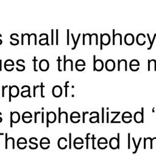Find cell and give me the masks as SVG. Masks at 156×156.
<instances>
[{"label": "cell", "mask_w": 156, "mask_h": 156, "mask_svg": "<svg viewBox=\"0 0 156 156\" xmlns=\"http://www.w3.org/2000/svg\"><path fill=\"white\" fill-rule=\"evenodd\" d=\"M53 95L56 98H59L62 95V88L59 86H55L52 90Z\"/></svg>", "instance_id": "30bf717a"}, {"label": "cell", "mask_w": 156, "mask_h": 156, "mask_svg": "<svg viewBox=\"0 0 156 156\" xmlns=\"http://www.w3.org/2000/svg\"><path fill=\"white\" fill-rule=\"evenodd\" d=\"M124 43L126 45L130 46L132 45L134 43L135 41V37L132 34H127L124 36Z\"/></svg>", "instance_id": "52a82bcc"}, {"label": "cell", "mask_w": 156, "mask_h": 156, "mask_svg": "<svg viewBox=\"0 0 156 156\" xmlns=\"http://www.w3.org/2000/svg\"><path fill=\"white\" fill-rule=\"evenodd\" d=\"M101 44H100V49H103V45L107 46L109 45L111 43V36L109 34H101Z\"/></svg>", "instance_id": "6da1fadb"}, {"label": "cell", "mask_w": 156, "mask_h": 156, "mask_svg": "<svg viewBox=\"0 0 156 156\" xmlns=\"http://www.w3.org/2000/svg\"><path fill=\"white\" fill-rule=\"evenodd\" d=\"M39 113H40V112H35V123H37V114H39Z\"/></svg>", "instance_id": "b9f144b4"}, {"label": "cell", "mask_w": 156, "mask_h": 156, "mask_svg": "<svg viewBox=\"0 0 156 156\" xmlns=\"http://www.w3.org/2000/svg\"><path fill=\"white\" fill-rule=\"evenodd\" d=\"M64 71H66V56H64Z\"/></svg>", "instance_id": "e575fe53"}, {"label": "cell", "mask_w": 156, "mask_h": 156, "mask_svg": "<svg viewBox=\"0 0 156 156\" xmlns=\"http://www.w3.org/2000/svg\"><path fill=\"white\" fill-rule=\"evenodd\" d=\"M49 62L46 59H42L39 62V68L42 71H46L49 69Z\"/></svg>", "instance_id": "7c38bea8"}, {"label": "cell", "mask_w": 156, "mask_h": 156, "mask_svg": "<svg viewBox=\"0 0 156 156\" xmlns=\"http://www.w3.org/2000/svg\"><path fill=\"white\" fill-rule=\"evenodd\" d=\"M9 86H2V97H5V90L6 88H7Z\"/></svg>", "instance_id": "f546056e"}, {"label": "cell", "mask_w": 156, "mask_h": 156, "mask_svg": "<svg viewBox=\"0 0 156 156\" xmlns=\"http://www.w3.org/2000/svg\"><path fill=\"white\" fill-rule=\"evenodd\" d=\"M155 38H156V34H154V37H153V40H152V41H151V43L150 44V45H149V47L147 48V50H150V49H151L152 48H153V45H154V41H155Z\"/></svg>", "instance_id": "4316f807"}, {"label": "cell", "mask_w": 156, "mask_h": 156, "mask_svg": "<svg viewBox=\"0 0 156 156\" xmlns=\"http://www.w3.org/2000/svg\"><path fill=\"white\" fill-rule=\"evenodd\" d=\"M124 70V71H128V62L125 59L118 60V71H120L121 70Z\"/></svg>", "instance_id": "8992f818"}, {"label": "cell", "mask_w": 156, "mask_h": 156, "mask_svg": "<svg viewBox=\"0 0 156 156\" xmlns=\"http://www.w3.org/2000/svg\"><path fill=\"white\" fill-rule=\"evenodd\" d=\"M14 61L11 59H7L5 62V66H12L14 67Z\"/></svg>", "instance_id": "cb8c5ba5"}, {"label": "cell", "mask_w": 156, "mask_h": 156, "mask_svg": "<svg viewBox=\"0 0 156 156\" xmlns=\"http://www.w3.org/2000/svg\"><path fill=\"white\" fill-rule=\"evenodd\" d=\"M5 69L7 71H11L14 70V67H12V66H5Z\"/></svg>", "instance_id": "d590c367"}, {"label": "cell", "mask_w": 156, "mask_h": 156, "mask_svg": "<svg viewBox=\"0 0 156 156\" xmlns=\"http://www.w3.org/2000/svg\"><path fill=\"white\" fill-rule=\"evenodd\" d=\"M118 138H112L110 140V146L111 147L112 149H116L117 147V146H118L119 143V134H118Z\"/></svg>", "instance_id": "ffe728a7"}, {"label": "cell", "mask_w": 156, "mask_h": 156, "mask_svg": "<svg viewBox=\"0 0 156 156\" xmlns=\"http://www.w3.org/2000/svg\"><path fill=\"white\" fill-rule=\"evenodd\" d=\"M145 39H146V36L143 33L138 34L137 36V38H136L137 43L140 46H143L145 45L146 43Z\"/></svg>", "instance_id": "4fadbf2b"}, {"label": "cell", "mask_w": 156, "mask_h": 156, "mask_svg": "<svg viewBox=\"0 0 156 156\" xmlns=\"http://www.w3.org/2000/svg\"><path fill=\"white\" fill-rule=\"evenodd\" d=\"M11 39H13L14 40H15L16 42H17L18 43H19V40H18V39H15V38H14L12 36H11Z\"/></svg>", "instance_id": "7bdbcfd3"}, {"label": "cell", "mask_w": 156, "mask_h": 156, "mask_svg": "<svg viewBox=\"0 0 156 156\" xmlns=\"http://www.w3.org/2000/svg\"><path fill=\"white\" fill-rule=\"evenodd\" d=\"M77 118H78V119L81 118V115H80L78 112H73L71 113L70 120L71 121V122L74 120V119L76 120Z\"/></svg>", "instance_id": "7402d4cb"}, {"label": "cell", "mask_w": 156, "mask_h": 156, "mask_svg": "<svg viewBox=\"0 0 156 156\" xmlns=\"http://www.w3.org/2000/svg\"><path fill=\"white\" fill-rule=\"evenodd\" d=\"M107 117H108V116H109V113H108V112L107 113ZM107 123H108V118H107Z\"/></svg>", "instance_id": "681fc988"}, {"label": "cell", "mask_w": 156, "mask_h": 156, "mask_svg": "<svg viewBox=\"0 0 156 156\" xmlns=\"http://www.w3.org/2000/svg\"><path fill=\"white\" fill-rule=\"evenodd\" d=\"M115 29H113L112 30L113 45H115L117 44H118L119 45H122V35L120 33L115 34Z\"/></svg>", "instance_id": "3957f363"}, {"label": "cell", "mask_w": 156, "mask_h": 156, "mask_svg": "<svg viewBox=\"0 0 156 156\" xmlns=\"http://www.w3.org/2000/svg\"><path fill=\"white\" fill-rule=\"evenodd\" d=\"M45 36L46 37L44 38V39H40L39 40V44L41 46H43L45 45H46L47 46H49V44L48 43V35L47 34L43 33V34H41L40 35V37H41V36Z\"/></svg>", "instance_id": "ac0fdd59"}, {"label": "cell", "mask_w": 156, "mask_h": 156, "mask_svg": "<svg viewBox=\"0 0 156 156\" xmlns=\"http://www.w3.org/2000/svg\"><path fill=\"white\" fill-rule=\"evenodd\" d=\"M32 120V115L29 112H25L22 115V120L24 123H30Z\"/></svg>", "instance_id": "5bb4252c"}, {"label": "cell", "mask_w": 156, "mask_h": 156, "mask_svg": "<svg viewBox=\"0 0 156 156\" xmlns=\"http://www.w3.org/2000/svg\"><path fill=\"white\" fill-rule=\"evenodd\" d=\"M86 45V34H83V45Z\"/></svg>", "instance_id": "ab89813d"}, {"label": "cell", "mask_w": 156, "mask_h": 156, "mask_svg": "<svg viewBox=\"0 0 156 156\" xmlns=\"http://www.w3.org/2000/svg\"><path fill=\"white\" fill-rule=\"evenodd\" d=\"M26 88L27 90L23 91L22 93H21V95H22V96L23 97V98H26V97H28V96L30 97L31 98V88H30V87L28 86H23L22 87V89H23V88Z\"/></svg>", "instance_id": "e0dca14e"}, {"label": "cell", "mask_w": 156, "mask_h": 156, "mask_svg": "<svg viewBox=\"0 0 156 156\" xmlns=\"http://www.w3.org/2000/svg\"><path fill=\"white\" fill-rule=\"evenodd\" d=\"M116 65L115 61L112 59H109L106 62L105 64V68L108 71H113L115 69Z\"/></svg>", "instance_id": "ba28073f"}, {"label": "cell", "mask_w": 156, "mask_h": 156, "mask_svg": "<svg viewBox=\"0 0 156 156\" xmlns=\"http://www.w3.org/2000/svg\"><path fill=\"white\" fill-rule=\"evenodd\" d=\"M40 86H34V95L33 96L34 97H36V88H38V87H40Z\"/></svg>", "instance_id": "74e56055"}, {"label": "cell", "mask_w": 156, "mask_h": 156, "mask_svg": "<svg viewBox=\"0 0 156 156\" xmlns=\"http://www.w3.org/2000/svg\"><path fill=\"white\" fill-rule=\"evenodd\" d=\"M41 115H42V122L41 123H44L43 122V118H44V112H41Z\"/></svg>", "instance_id": "7dc6e473"}, {"label": "cell", "mask_w": 156, "mask_h": 156, "mask_svg": "<svg viewBox=\"0 0 156 156\" xmlns=\"http://www.w3.org/2000/svg\"><path fill=\"white\" fill-rule=\"evenodd\" d=\"M69 82H70L69 81H66L65 82V97H67V96H68V95H67V94H68V93H67V92H68V91H67V89H68Z\"/></svg>", "instance_id": "1f68e13d"}, {"label": "cell", "mask_w": 156, "mask_h": 156, "mask_svg": "<svg viewBox=\"0 0 156 156\" xmlns=\"http://www.w3.org/2000/svg\"><path fill=\"white\" fill-rule=\"evenodd\" d=\"M90 121L91 123H96V122L99 123V113L97 112L96 116L91 117L90 118Z\"/></svg>", "instance_id": "603a6c76"}, {"label": "cell", "mask_w": 156, "mask_h": 156, "mask_svg": "<svg viewBox=\"0 0 156 156\" xmlns=\"http://www.w3.org/2000/svg\"><path fill=\"white\" fill-rule=\"evenodd\" d=\"M2 70V60H0V71Z\"/></svg>", "instance_id": "c3c4849f"}, {"label": "cell", "mask_w": 156, "mask_h": 156, "mask_svg": "<svg viewBox=\"0 0 156 156\" xmlns=\"http://www.w3.org/2000/svg\"><path fill=\"white\" fill-rule=\"evenodd\" d=\"M46 120H47V124L46 126L48 127V124L49 123H54V122L56 121L57 117L55 112H46Z\"/></svg>", "instance_id": "277c9868"}, {"label": "cell", "mask_w": 156, "mask_h": 156, "mask_svg": "<svg viewBox=\"0 0 156 156\" xmlns=\"http://www.w3.org/2000/svg\"><path fill=\"white\" fill-rule=\"evenodd\" d=\"M104 62L101 59H97L96 61L95 66L93 68V71H101L104 68Z\"/></svg>", "instance_id": "2e32d148"}, {"label": "cell", "mask_w": 156, "mask_h": 156, "mask_svg": "<svg viewBox=\"0 0 156 156\" xmlns=\"http://www.w3.org/2000/svg\"><path fill=\"white\" fill-rule=\"evenodd\" d=\"M20 120V115L18 112H11V126L12 128V123H18Z\"/></svg>", "instance_id": "5b68a950"}, {"label": "cell", "mask_w": 156, "mask_h": 156, "mask_svg": "<svg viewBox=\"0 0 156 156\" xmlns=\"http://www.w3.org/2000/svg\"><path fill=\"white\" fill-rule=\"evenodd\" d=\"M57 61L58 62V70H59V71H62V70L61 68V64L62 60H61L60 56H58V59H57Z\"/></svg>", "instance_id": "83f0119b"}, {"label": "cell", "mask_w": 156, "mask_h": 156, "mask_svg": "<svg viewBox=\"0 0 156 156\" xmlns=\"http://www.w3.org/2000/svg\"><path fill=\"white\" fill-rule=\"evenodd\" d=\"M80 37H81V34H78V38H77V39L76 40V44L74 45L73 47L72 48V50H74L76 49V46H77V45H78V41L79 40V39H80Z\"/></svg>", "instance_id": "f1b7e54d"}, {"label": "cell", "mask_w": 156, "mask_h": 156, "mask_svg": "<svg viewBox=\"0 0 156 156\" xmlns=\"http://www.w3.org/2000/svg\"><path fill=\"white\" fill-rule=\"evenodd\" d=\"M147 70H148V71H151V70L156 71V61L155 59L148 60Z\"/></svg>", "instance_id": "d6986e66"}, {"label": "cell", "mask_w": 156, "mask_h": 156, "mask_svg": "<svg viewBox=\"0 0 156 156\" xmlns=\"http://www.w3.org/2000/svg\"><path fill=\"white\" fill-rule=\"evenodd\" d=\"M120 112H118V113H117V115H116V116H115V117H114V118H113V120H112L111 121V123H113V121H114V120H115V119L116 118H117V117H118V115L120 114Z\"/></svg>", "instance_id": "f6af8a7d"}, {"label": "cell", "mask_w": 156, "mask_h": 156, "mask_svg": "<svg viewBox=\"0 0 156 156\" xmlns=\"http://www.w3.org/2000/svg\"><path fill=\"white\" fill-rule=\"evenodd\" d=\"M70 31L69 29H67V36H66V38H67V45H70Z\"/></svg>", "instance_id": "d6a6232c"}, {"label": "cell", "mask_w": 156, "mask_h": 156, "mask_svg": "<svg viewBox=\"0 0 156 156\" xmlns=\"http://www.w3.org/2000/svg\"><path fill=\"white\" fill-rule=\"evenodd\" d=\"M22 45H24V34H22Z\"/></svg>", "instance_id": "ee69618b"}, {"label": "cell", "mask_w": 156, "mask_h": 156, "mask_svg": "<svg viewBox=\"0 0 156 156\" xmlns=\"http://www.w3.org/2000/svg\"><path fill=\"white\" fill-rule=\"evenodd\" d=\"M54 45V29H51V45Z\"/></svg>", "instance_id": "8d00e7d4"}, {"label": "cell", "mask_w": 156, "mask_h": 156, "mask_svg": "<svg viewBox=\"0 0 156 156\" xmlns=\"http://www.w3.org/2000/svg\"><path fill=\"white\" fill-rule=\"evenodd\" d=\"M129 68L130 70L134 71V72L137 71L139 70V68H140V62L136 59L132 60L130 62Z\"/></svg>", "instance_id": "9c48e42d"}, {"label": "cell", "mask_w": 156, "mask_h": 156, "mask_svg": "<svg viewBox=\"0 0 156 156\" xmlns=\"http://www.w3.org/2000/svg\"><path fill=\"white\" fill-rule=\"evenodd\" d=\"M88 113V112H83V123H85V115Z\"/></svg>", "instance_id": "60d3db41"}, {"label": "cell", "mask_w": 156, "mask_h": 156, "mask_svg": "<svg viewBox=\"0 0 156 156\" xmlns=\"http://www.w3.org/2000/svg\"><path fill=\"white\" fill-rule=\"evenodd\" d=\"M134 118L135 121L137 123H143V117L142 116V112H137L134 114Z\"/></svg>", "instance_id": "44dd1931"}, {"label": "cell", "mask_w": 156, "mask_h": 156, "mask_svg": "<svg viewBox=\"0 0 156 156\" xmlns=\"http://www.w3.org/2000/svg\"><path fill=\"white\" fill-rule=\"evenodd\" d=\"M19 62H20L19 59L16 61V65H17L18 66H19L20 67H16V70H17L18 71H23L25 70V66L20 64Z\"/></svg>", "instance_id": "d4e9b609"}, {"label": "cell", "mask_w": 156, "mask_h": 156, "mask_svg": "<svg viewBox=\"0 0 156 156\" xmlns=\"http://www.w3.org/2000/svg\"><path fill=\"white\" fill-rule=\"evenodd\" d=\"M9 101L11 102V98H16L18 95H19V93L20 90L18 86H9Z\"/></svg>", "instance_id": "7a4b0ae2"}, {"label": "cell", "mask_w": 156, "mask_h": 156, "mask_svg": "<svg viewBox=\"0 0 156 156\" xmlns=\"http://www.w3.org/2000/svg\"><path fill=\"white\" fill-rule=\"evenodd\" d=\"M61 107L59 108V123H61Z\"/></svg>", "instance_id": "836d02e7"}, {"label": "cell", "mask_w": 156, "mask_h": 156, "mask_svg": "<svg viewBox=\"0 0 156 156\" xmlns=\"http://www.w3.org/2000/svg\"><path fill=\"white\" fill-rule=\"evenodd\" d=\"M122 120L125 123H129L132 121V116L129 112H125L122 115Z\"/></svg>", "instance_id": "9a60e30c"}, {"label": "cell", "mask_w": 156, "mask_h": 156, "mask_svg": "<svg viewBox=\"0 0 156 156\" xmlns=\"http://www.w3.org/2000/svg\"><path fill=\"white\" fill-rule=\"evenodd\" d=\"M58 32H59V30L58 29H56V45H58Z\"/></svg>", "instance_id": "f35d334b"}, {"label": "cell", "mask_w": 156, "mask_h": 156, "mask_svg": "<svg viewBox=\"0 0 156 156\" xmlns=\"http://www.w3.org/2000/svg\"><path fill=\"white\" fill-rule=\"evenodd\" d=\"M40 88H41V98H45V96L43 95V83L41 82V85H40Z\"/></svg>", "instance_id": "4dcf8cb0"}, {"label": "cell", "mask_w": 156, "mask_h": 156, "mask_svg": "<svg viewBox=\"0 0 156 156\" xmlns=\"http://www.w3.org/2000/svg\"><path fill=\"white\" fill-rule=\"evenodd\" d=\"M76 69L79 71H83L86 68V62L82 59H79L76 62Z\"/></svg>", "instance_id": "8fae6325"}, {"label": "cell", "mask_w": 156, "mask_h": 156, "mask_svg": "<svg viewBox=\"0 0 156 156\" xmlns=\"http://www.w3.org/2000/svg\"><path fill=\"white\" fill-rule=\"evenodd\" d=\"M32 61L34 62V71H36V72H37L38 70H37V57L36 56H34V59Z\"/></svg>", "instance_id": "484cf974"}, {"label": "cell", "mask_w": 156, "mask_h": 156, "mask_svg": "<svg viewBox=\"0 0 156 156\" xmlns=\"http://www.w3.org/2000/svg\"><path fill=\"white\" fill-rule=\"evenodd\" d=\"M104 108H102V116H103V123H104Z\"/></svg>", "instance_id": "bcb514c9"}]
</instances>
